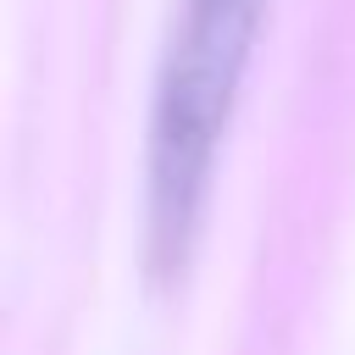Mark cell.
I'll list each match as a JSON object with an SVG mask.
<instances>
[{"label": "cell", "mask_w": 355, "mask_h": 355, "mask_svg": "<svg viewBox=\"0 0 355 355\" xmlns=\"http://www.w3.org/2000/svg\"><path fill=\"white\" fill-rule=\"evenodd\" d=\"M261 22L266 0H183L166 33L144 139V272L155 288L183 283L194 261L216 150Z\"/></svg>", "instance_id": "obj_1"}]
</instances>
